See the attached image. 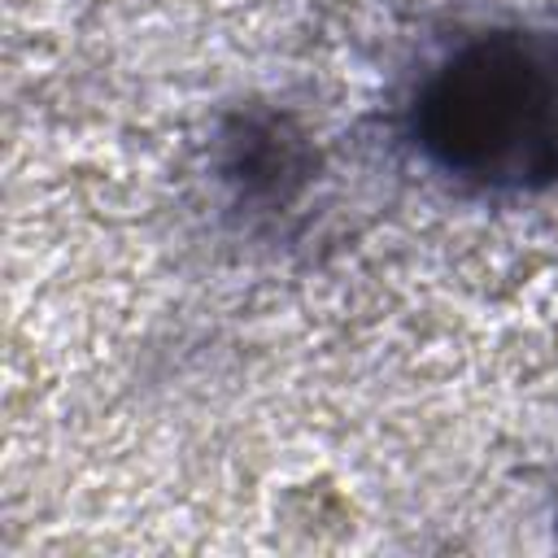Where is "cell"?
<instances>
[{
	"label": "cell",
	"instance_id": "obj_1",
	"mask_svg": "<svg viewBox=\"0 0 558 558\" xmlns=\"http://www.w3.org/2000/svg\"><path fill=\"white\" fill-rule=\"evenodd\" d=\"M427 170L484 196L558 183V31L488 26L445 48L405 100Z\"/></svg>",
	"mask_w": 558,
	"mask_h": 558
},
{
	"label": "cell",
	"instance_id": "obj_2",
	"mask_svg": "<svg viewBox=\"0 0 558 558\" xmlns=\"http://www.w3.org/2000/svg\"><path fill=\"white\" fill-rule=\"evenodd\" d=\"M214 170L235 209L279 218L314 187L318 148L292 113L275 105H244L218 131Z\"/></svg>",
	"mask_w": 558,
	"mask_h": 558
}]
</instances>
